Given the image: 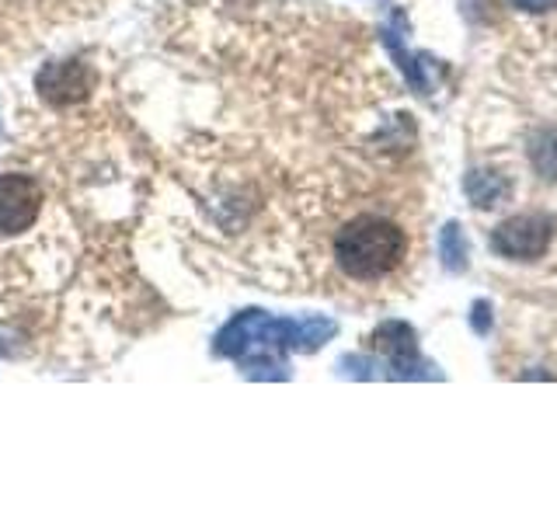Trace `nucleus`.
<instances>
[{"mask_svg": "<svg viewBox=\"0 0 557 522\" xmlns=\"http://www.w3.org/2000/svg\"><path fill=\"white\" fill-rule=\"evenodd\" d=\"M376 348L383 356L391 359V365L397 370V376H414V362H418V341H414V331L400 321L391 324H380V331L373 335Z\"/></svg>", "mask_w": 557, "mask_h": 522, "instance_id": "6", "label": "nucleus"}, {"mask_svg": "<svg viewBox=\"0 0 557 522\" xmlns=\"http://www.w3.org/2000/svg\"><path fill=\"white\" fill-rule=\"evenodd\" d=\"M512 4H516L519 11H530V14H544V11L557 8V0H512Z\"/></svg>", "mask_w": 557, "mask_h": 522, "instance_id": "10", "label": "nucleus"}, {"mask_svg": "<svg viewBox=\"0 0 557 522\" xmlns=\"http://www.w3.org/2000/svg\"><path fill=\"white\" fill-rule=\"evenodd\" d=\"M470 324H474V327L481 331V335H484L487 327H492V318H487V303H484V300L474 307V313H470Z\"/></svg>", "mask_w": 557, "mask_h": 522, "instance_id": "11", "label": "nucleus"}, {"mask_svg": "<svg viewBox=\"0 0 557 522\" xmlns=\"http://www.w3.org/2000/svg\"><path fill=\"white\" fill-rule=\"evenodd\" d=\"M408 251V237L397 223L383 216L348 220L335 237L338 269L348 278H383L391 275Z\"/></svg>", "mask_w": 557, "mask_h": 522, "instance_id": "1", "label": "nucleus"}, {"mask_svg": "<svg viewBox=\"0 0 557 522\" xmlns=\"http://www.w3.org/2000/svg\"><path fill=\"white\" fill-rule=\"evenodd\" d=\"M550 237H554V220L547 213H519L495 226L492 248L495 254L512 261H536L547 254Z\"/></svg>", "mask_w": 557, "mask_h": 522, "instance_id": "3", "label": "nucleus"}, {"mask_svg": "<svg viewBox=\"0 0 557 522\" xmlns=\"http://www.w3.org/2000/svg\"><path fill=\"white\" fill-rule=\"evenodd\" d=\"M335 335V324L331 321H275L269 313H244L231 327L223 331L216 348L223 356H237V359H265L275 348H318L324 338Z\"/></svg>", "mask_w": 557, "mask_h": 522, "instance_id": "2", "label": "nucleus"}, {"mask_svg": "<svg viewBox=\"0 0 557 522\" xmlns=\"http://www.w3.org/2000/svg\"><path fill=\"white\" fill-rule=\"evenodd\" d=\"M443 261L449 272H463V265H467V240H463L460 223L443 226Z\"/></svg>", "mask_w": 557, "mask_h": 522, "instance_id": "9", "label": "nucleus"}, {"mask_svg": "<svg viewBox=\"0 0 557 522\" xmlns=\"http://www.w3.org/2000/svg\"><path fill=\"white\" fill-rule=\"evenodd\" d=\"M42 213V185L28 174H0V234H25Z\"/></svg>", "mask_w": 557, "mask_h": 522, "instance_id": "4", "label": "nucleus"}, {"mask_svg": "<svg viewBox=\"0 0 557 522\" xmlns=\"http://www.w3.org/2000/svg\"><path fill=\"white\" fill-rule=\"evenodd\" d=\"M530 161L544 182H557V129H536L530 136Z\"/></svg>", "mask_w": 557, "mask_h": 522, "instance_id": "8", "label": "nucleus"}, {"mask_svg": "<svg viewBox=\"0 0 557 522\" xmlns=\"http://www.w3.org/2000/svg\"><path fill=\"white\" fill-rule=\"evenodd\" d=\"M467 196L474 199V206L492 209L509 196V182H505L498 171H470L467 174Z\"/></svg>", "mask_w": 557, "mask_h": 522, "instance_id": "7", "label": "nucleus"}, {"mask_svg": "<svg viewBox=\"0 0 557 522\" xmlns=\"http://www.w3.org/2000/svg\"><path fill=\"white\" fill-rule=\"evenodd\" d=\"M91 70L81 66V63H57L39 74V91L46 101L52 104H70V101H81L91 91Z\"/></svg>", "mask_w": 557, "mask_h": 522, "instance_id": "5", "label": "nucleus"}]
</instances>
